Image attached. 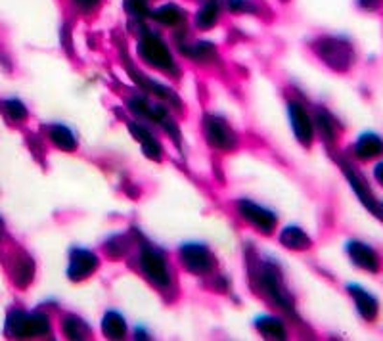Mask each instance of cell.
<instances>
[{"instance_id":"cell-1","label":"cell","mask_w":383,"mask_h":341,"mask_svg":"<svg viewBox=\"0 0 383 341\" xmlns=\"http://www.w3.org/2000/svg\"><path fill=\"white\" fill-rule=\"evenodd\" d=\"M316 52L328 66L337 71H345L353 64V48L341 39H322L316 44Z\"/></svg>"},{"instance_id":"cell-2","label":"cell","mask_w":383,"mask_h":341,"mask_svg":"<svg viewBox=\"0 0 383 341\" xmlns=\"http://www.w3.org/2000/svg\"><path fill=\"white\" fill-rule=\"evenodd\" d=\"M138 52H140V56H142L148 64H152L153 67L163 69V71H174L173 58H171V54L167 50L165 43H163L158 35L146 33V35L140 39V43H138Z\"/></svg>"},{"instance_id":"cell-3","label":"cell","mask_w":383,"mask_h":341,"mask_svg":"<svg viewBox=\"0 0 383 341\" xmlns=\"http://www.w3.org/2000/svg\"><path fill=\"white\" fill-rule=\"evenodd\" d=\"M8 330L18 337H27V335L48 334L50 324L44 314H25L22 311H14L8 316Z\"/></svg>"},{"instance_id":"cell-4","label":"cell","mask_w":383,"mask_h":341,"mask_svg":"<svg viewBox=\"0 0 383 341\" xmlns=\"http://www.w3.org/2000/svg\"><path fill=\"white\" fill-rule=\"evenodd\" d=\"M140 265H142V270L146 272V276H148L155 286H160V288H167V286H169V282H171V274H169V269H167L165 257H163L161 251H158L155 247H142Z\"/></svg>"},{"instance_id":"cell-5","label":"cell","mask_w":383,"mask_h":341,"mask_svg":"<svg viewBox=\"0 0 383 341\" xmlns=\"http://www.w3.org/2000/svg\"><path fill=\"white\" fill-rule=\"evenodd\" d=\"M182 263L184 267L190 270V272H195V274H203V272H209L213 269V255L205 246H200V244H186V246L181 247Z\"/></svg>"},{"instance_id":"cell-6","label":"cell","mask_w":383,"mask_h":341,"mask_svg":"<svg viewBox=\"0 0 383 341\" xmlns=\"http://www.w3.org/2000/svg\"><path fill=\"white\" fill-rule=\"evenodd\" d=\"M259 284L260 288L267 291L268 295L274 299L278 305L284 307V309H291V299L288 298V293L284 290L280 272L272 265H265L259 270Z\"/></svg>"},{"instance_id":"cell-7","label":"cell","mask_w":383,"mask_h":341,"mask_svg":"<svg viewBox=\"0 0 383 341\" xmlns=\"http://www.w3.org/2000/svg\"><path fill=\"white\" fill-rule=\"evenodd\" d=\"M239 213H242V217L246 218L249 225H253L259 228L260 232H272L276 226V217L272 211L265 209V207H260V205L253 204V202H249V200H242L238 204Z\"/></svg>"},{"instance_id":"cell-8","label":"cell","mask_w":383,"mask_h":341,"mask_svg":"<svg viewBox=\"0 0 383 341\" xmlns=\"http://www.w3.org/2000/svg\"><path fill=\"white\" fill-rule=\"evenodd\" d=\"M205 134L211 144L221 150H230L236 146V134L221 117L209 116L205 119Z\"/></svg>"},{"instance_id":"cell-9","label":"cell","mask_w":383,"mask_h":341,"mask_svg":"<svg viewBox=\"0 0 383 341\" xmlns=\"http://www.w3.org/2000/svg\"><path fill=\"white\" fill-rule=\"evenodd\" d=\"M98 259L92 251L87 249H73L71 263H69V278L73 280H83L96 270Z\"/></svg>"},{"instance_id":"cell-10","label":"cell","mask_w":383,"mask_h":341,"mask_svg":"<svg viewBox=\"0 0 383 341\" xmlns=\"http://www.w3.org/2000/svg\"><path fill=\"white\" fill-rule=\"evenodd\" d=\"M347 253L356 267L368 270V272H377L379 270V259H377L376 251L372 247L366 246V244H362V242H349Z\"/></svg>"},{"instance_id":"cell-11","label":"cell","mask_w":383,"mask_h":341,"mask_svg":"<svg viewBox=\"0 0 383 341\" xmlns=\"http://www.w3.org/2000/svg\"><path fill=\"white\" fill-rule=\"evenodd\" d=\"M289 117H291V127L295 132L297 140L303 146H311L312 142V123L307 111L299 104H289Z\"/></svg>"},{"instance_id":"cell-12","label":"cell","mask_w":383,"mask_h":341,"mask_svg":"<svg viewBox=\"0 0 383 341\" xmlns=\"http://www.w3.org/2000/svg\"><path fill=\"white\" fill-rule=\"evenodd\" d=\"M349 293L353 295L354 305L361 312L364 320H374L377 316V301L376 298L361 286H349Z\"/></svg>"},{"instance_id":"cell-13","label":"cell","mask_w":383,"mask_h":341,"mask_svg":"<svg viewBox=\"0 0 383 341\" xmlns=\"http://www.w3.org/2000/svg\"><path fill=\"white\" fill-rule=\"evenodd\" d=\"M354 153L361 160H372L383 153V140L377 134H362L354 146Z\"/></svg>"},{"instance_id":"cell-14","label":"cell","mask_w":383,"mask_h":341,"mask_svg":"<svg viewBox=\"0 0 383 341\" xmlns=\"http://www.w3.org/2000/svg\"><path fill=\"white\" fill-rule=\"evenodd\" d=\"M280 239H282V244L289 249H307V247L311 246V239L309 236L301 230V228H297V226H288V228H284L282 234H280Z\"/></svg>"},{"instance_id":"cell-15","label":"cell","mask_w":383,"mask_h":341,"mask_svg":"<svg viewBox=\"0 0 383 341\" xmlns=\"http://www.w3.org/2000/svg\"><path fill=\"white\" fill-rule=\"evenodd\" d=\"M102 330L108 337H123L127 334V324H125L121 314H117L116 311H109L102 320Z\"/></svg>"},{"instance_id":"cell-16","label":"cell","mask_w":383,"mask_h":341,"mask_svg":"<svg viewBox=\"0 0 383 341\" xmlns=\"http://www.w3.org/2000/svg\"><path fill=\"white\" fill-rule=\"evenodd\" d=\"M152 15L158 22L165 23V25H179L186 18L184 10L176 6V4H165V6L158 8V10H153Z\"/></svg>"},{"instance_id":"cell-17","label":"cell","mask_w":383,"mask_h":341,"mask_svg":"<svg viewBox=\"0 0 383 341\" xmlns=\"http://www.w3.org/2000/svg\"><path fill=\"white\" fill-rule=\"evenodd\" d=\"M255 324H257V330L265 337H276V340H280V337L286 335V328H284L282 320L274 319V316H260V319H257Z\"/></svg>"},{"instance_id":"cell-18","label":"cell","mask_w":383,"mask_h":341,"mask_svg":"<svg viewBox=\"0 0 383 341\" xmlns=\"http://www.w3.org/2000/svg\"><path fill=\"white\" fill-rule=\"evenodd\" d=\"M50 137H52V142L58 146V148H62V150H75V146H77V142H75V137H73V132L69 131V129H65V127H62V125H56V127H52L50 131Z\"/></svg>"},{"instance_id":"cell-19","label":"cell","mask_w":383,"mask_h":341,"mask_svg":"<svg viewBox=\"0 0 383 341\" xmlns=\"http://www.w3.org/2000/svg\"><path fill=\"white\" fill-rule=\"evenodd\" d=\"M217 4H215V2H207V4L197 12V15H195V23H197L200 27H203V29H207V27H211L213 23L217 22Z\"/></svg>"},{"instance_id":"cell-20","label":"cell","mask_w":383,"mask_h":341,"mask_svg":"<svg viewBox=\"0 0 383 341\" xmlns=\"http://www.w3.org/2000/svg\"><path fill=\"white\" fill-rule=\"evenodd\" d=\"M64 330L65 334L69 335V337H75V340H81V337H85L88 334V328L79 319H75V316H67L65 319Z\"/></svg>"},{"instance_id":"cell-21","label":"cell","mask_w":383,"mask_h":341,"mask_svg":"<svg viewBox=\"0 0 383 341\" xmlns=\"http://www.w3.org/2000/svg\"><path fill=\"white\" fill-rule=\"evenodd\" d=\"M2 108L6 111V116L10 119H14V121H20L23 117L27 116V109L23 106L22 102H18V100H8V102L2 104Z\"/></svg>"},{"instance_id":"cell-22","label":"cell","mask_w":383,"mask_h":341,"mask_svg":"<svg viewBox=\"0 0 383 341\" xmlns=\"http://www.w3.org/2000/svg\"><path fill=\"white\" fill-rule=\"evenodd\" d=\"M15 272H18V276H22V278L18 280L22 286H25V284L29 282L31 276H33V265H31L29 259H23L22 265H20V269L15 270Z\"/></svg>"},{"instance_id":"cell-23","label":"cell","mask_w":383,"mask_h":341,"mask_svg":"<svg viewBox=\"0 0 383 341\" xmlns=\"http://www.w3.org/2000/svg\"><path fill=\"white\" fill-rule=\"evenodd\" d=\"M125 4H127V10L132 12V14L142 15L146 14V4H148V0H125Z\"/></svg>"},{"instance_id":"cell-24","label":"cell","mask_w":383,"mask_h":341,"mask_svg":"<svg viewBox=\"0 0 383 341\" xmlns=\"http://www.w3.org/2000/svg\"><path fill=\"white\" fill-rule=\"evenodd\" d=\"M100 0H75V4L81 6L83 10H90V8H95Z\"/></svg>"},{"instance_id":"cell-25","label":"cell","mask_w":383,"mask_h":341,"mask_svg":"<svg viewBox=\"0 0 383 341\" xmlns=\"http://www.w3.org/2000/svg\"><path fill=\"white\" fill-rule=\"evenodd\" d=\"M374 176H376V181L379 184H383V161L382 163H377L376 169H374Z\"/></svg>"}]
</instances>
